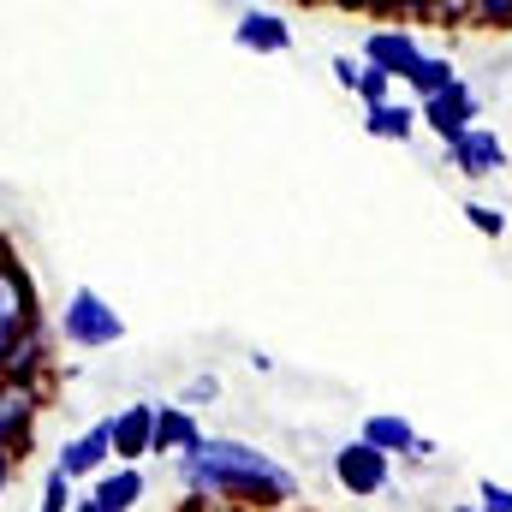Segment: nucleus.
Wrapping results in <instances>:
<instances>
[{
  "label": "nucleus",
  "instance_id": "nucleus-1",
  "mask_svg": "<svg viewBox=\"0 0 512 512\" xmlns=\"http://www.w3.org/2000/svg\"><path fill=\"white\" fill-rule=\"evenodd\" d=\"M173 477L191 507L215 512H286V501H298V477L239 435H203L185 459H173Z\"/></svg>",
  "mask_w": 512,
  "mask_h": 512
},
{
  "label": "nucleus",
  "instance_id": "nucleus-2",
  "mask_svg": "<svg viewBox=\"0 0 512 512\" xmlns=\"http://www.w3.org/2000/svg\"><path fill=\"white\" fill-rule=\"evenodd\" d=\"M54 340L72 346V352H108V346L126 340V316L96 286H72L66 292V310L54 316Z\"/></svg>",
  "mask_w": 512,
  "mask_h": 512
},
{
  "label": "nucleus",
  "instance_id": "nucleus-3",
  "mask_svg": "<svg viewBox=\"0 0 512 512\" xmlns=\"http://www.w3.org/2000/svg\"><path fill=\"white\" fill-rule=\"evenodd\" d=\"M30 328H42V310H36V286H30V274H24L12 256H0V370H6L12 346H18Z\"/></svg>",
  "mask_w": 512,
  "mask_h": 512
},
{
  "label": "nucleus",
  "instance_id": "nucleus-4",
  "mask_svg": "<svg viewBox=\"0 0 512 512\" xmlns=\"http://www.w3.org/2000/svg\"><path fill=\"white\" fill-rule=\"evenodd\" d=\"M328 471H334V483L352 501H376V495H387V483H393V459H382L370 441H340L328 453Z\"/></svg>",
  "mask_w": 512,
  "mask_h": 512
},
{
  "label": "nucleus",
  "instance_id": "nucleus-5",
  "mask_svg": "<svg viewBox=\"0 0 512 512\" xmlns=\"http://www.w3.org/2000/svg\"><path fill=\"white\" fill-rule=\"evenodd\" d=\"M417 126L435 131L441 137V149L453 143V137H465L471 126H483V96L459 78L453 90H441V96H429V102H417Z\"/></svg>",
  "mask_w": 512,
  "mask_h": 512
},
{
  "label": "nucleus",
  "instance_id": "nucleus-6",
  "mask_svg": "<svg viewBox=\"0 0 512 512\" xmlns=\"http://www.w3.org/2000/svg\"><path fill=\"white\" fill-rule=\"evenodd\" d=\"M358 60H364V66H376V72H387L393 84H405V78L417 72V60H423V42H417V30H411V24H376V30L364 36Z\"/></svg>",
  "mask_w": 512,
  "mask_h": 512
},
{
  "label": "nucleus",
  "instance_id": "nucleus-7",
  "mask_svg": "<svg viewBox=\"0 0 512 512\" xmlns=\"http://www.w3.org/2000/svg\"><path fill=\"white\" fill-rule=\"evenodd\" d=\"M447 161H453L459 179H495V173H507L512 155H507V143H501L495 126H471L465 137L447 143Z\"/></svg>",
  "mask_w": 512,
  "mask_h": 512
},
{
  "label": "nucleus",
  "instance_id": "nucleus-8",
  "mask_svg": "<svg viewBox=\"0 0 512 512\" xmlns=\"http://www.w3.org/2000/svg\"><path fill=\"white\" fill-rule=\"evenodd\" d=\"M108 435H114V459L120 465H137L155 453V399H131L108 417Z\"/></svg>",
  "mask_w": 512,
  "mask_h": 512
},
{
  "label": "nucleus",
  "instance_id": "nucleus-9",
  "mask_svg": "<svg viewBox=\"0 0 512 512\" xmlns=\"http://www.w3.org/2000/svg\"><path fill=\"white\" fill-rule=\"evenodd\" d=\"M42 411V382H18V376H0V447L18 453L30 423Z\"/></svg>",
  "mask_w": 512,
  "mask_h": 512
},
{
  "label": "nucleus",
  "instance_id": "nucleus-10",
  "mask_svg": "<svg viewBox=\"0 0 512 512\" xmlns=\"http://www.w3.org/2000/svg\"><path fill=\"white\" fill-rule=\"evenodd\" d=\"M358 441H370L382 459H429V453H435V447L417 435V423H411V417H399V411H370Z\"/></svg>",
  "mask_w": 512,
  "mask_h": 512
},
{
  "label": "nucleus",
  "instance_id": "nucleus-11",
  "mask_svg": "<svg viewBox=\"0 0 512 512\" xmlns=\"http://www.w3.org/2000/svg\"><path fill=\"white\" fill-rule=\"evenodd\" d=\"M108 459H114V435H108V417H102V423H90L84 435H72V441L60 447L54 471H66L72 483H78V477H90V483H96V477L108 471Z\"/></svg>",
  "mask_w": 512,
  "mask_h": 512
},
{
  "label": "nucleus",
  "instance_id": "nucleus-12",
  "mask_svg": "<svg viewBox=\"0 0 512 512\" xmlns=\"http://www.w3.org/2000/svg\"><path fill=\"white\" fill-rule=\"evenodd\" d=\"M233 42H239L245 54H286V48H292V24H286V12H274V6H245L239 24H233Z\"/></svg>",
  "mask_w": 512,
  "mask_h": 512
},
{
  "label": "nucleus",
  "instance_id": "nucleus-13",
  "mask_svg": "<svg viewBox=\"0 0 512 512\" xmlns=\"http://www.w3.org/2000/svg\"><path fill=\"white\" fill-rule=\"evenodd\" d=\"M143 495H149V483H143V471H137V465H108V471L90 483L84 507H90V512H131Z\"/></svg>",
  "mask_w": 512,
  "mask_h": 512
},
{
  "label": "nucleus",
  "instance_id": "nucleus-14",
  "mask_svg": "<svg viewBox=\"0 0 512 512\" xmlns=\"http://www.w3.org/2000/svg\"><path fill=\"white\" fill-rule=\"evenodd\" d=\"M197 441H203L197 411H185L179 399H173V405H155V453H161V459H185Z\"/></svg>",
  "mask_w": 512,
  "mask_h": 512
},
{
  "label": "nucleus",
  "instance_id": "nucleus-15",
  "mask_svg": "<svg viewBox=\"0 0 512 512\" xmlns=\"http://www.w3.org/2000/svg\"><path fill=\"white\" fill-rule=\"evenodd\" d=\"M364 131H370V137H382V143H411V137H417V102H399V96H393V102H382V108H364Z\"/></svg>",
  "mask_w": 512,
  "mask_h": 512
},
{
  "label": "nucleus",
  "instance_id": "nucleus-16",
  "mask_svg": "<svg viewBox=\"0 0 512 512\" xmlns=\"http://www.w3.org/2000/svg\"><path fill=\"white\" fill-rule=\"evenodd\" d=\"M453 84H459V66H453V54H423V60H417V72L405 78L411 102H429V96H441V90H453Z\"/></svg>",
  "mask_w": 512,
  "mask_h": 512
},
{
  "label": "nucleus",
  "instance_id": "nucleus-17",
  "mask_svg": "<svg viewBox=\"0 0 512 512\" xmlns=\"http://www.w3.org/2000/svg\"><path fill=\"white\" fill-rule=\"evenodd\" d=\"M465 221H471L483 239H507V209H501V203H483V197H471V203H465Z\"/></svg>",
  "mask_w": 512,
  "mask_h": 512
},
{
  "label": "nucleus",
  "instance_id": "nucleus-18",
  "mask_svg": "<svg viewBox=\"0 0 512 512\" xmlns=\"http://www.w3.org/2000/svg\"><path fill=\"white\" fill-rule=\"evenodd\" d=\"M78 495H72V477L66 471H48L42 477V495H36V512H72Z\"/></svg>",
  "mask_w": 512,
  "mask_h": 512
},
{
  "label": "nucleus",
  "instance_id": "nucleus-19",
  "mask_svg": "<svg viewBox=\"0 0 512 512\" xmlns=\"http://www.w3.org/2000/svg\"><path fill=\"white\" fill-rule=\"evenodd\" d=\"M358 102H364V108H382V102H393V78H387V72H376V66H364V78H358Z\"/></svg>",
  "mask_w": 512,
  "mask_h": 512
},
{
  "label": "nucleus",
  "instance_id": "nucleus-20",
  "mask_svg": "<svg viewBox=\"0 0 512 512\" xmlns=\"http://www.w3.org/2000/svg\"><path fill=\"white\" fill-rule=\"evenodd\" d=\"M215 399H221V376H191V382H185V393H179V405H185V411L215 405Z\"/></svg>",
  "mask_w": 512,
  "mask_h": 512
},
{
  "label": "nucleus",
  "instance_id": "nucleus-21",
  "mask_svg": "<svg viewBox=\"0 0 512 512\" xmlns=\"http://www.w3.org/2000/svg\"><path fill=\"white\" fill-rule=\"evenodd\" d=\"M328 72H334V84H340V90H352V96H358V78H364V60H358V54H334V60H328Z\"/></svg>",
  "mask_w": 512,
  "mask_h": 512
},
{
  "label": "nucleus",
  "instance_id": "nucleus-22",
  "mask_svg": "<svg viewBox=\"0 0 512 512\" xmlns=\"http://www.w3.org/2000/svg\"><path fill=\"white\" fill-rule=\"evenodd\" d=\"M477 507L483 512H512V489L495 483V477H483V483H477Z\"/></svg>",
  "mask_w": 512,
  "mask_h": 512
},
{
  "label": "nucleus",
  "instance_id": "nucleus-23",
  "mask_svg": "<svg viewBox=\"0 0 512 512\" xmlns=\"http://www.w3.org/2000/svg\"><path fill=\"white\" fill-rule=\"evenodd\" d=\"M471 18L477 24H495V30H512V0H477Z\"/></svg>",
  "mask_w": 512,
  "mask_h": 512
},
{
  "label": "nucleus",
  "instance_id": "nucleus-24",
  "mask_svg": "<svg viewBox=\"0 0 512 512\" xmlns=\"http://www.w3.org/2000/svg\"><path fill=\"white\" fill-rule=\"evenodd\" d=\"M453 512H483V507H477V501H459V507H453Z\"/></svg>",
  "mask_w": 512,
  "mask_h": 512
},
{
  "label": "nucleus",
  "instance_id": "nucleus-25",
  "mask_svg": "<svg viewBox=\"0 0 512 512\" xmlns=\"http://www.w3.org/2000/svg\"><path fill=\"white\" fill-rule=\"evenodd\" d=\"M72 512H90V507H84V501H78V507H72Z\"/></svg>",
  "mask_w": 512,
  "mask_h": 512
},
{
  "label": "nucleus",
  "instance_id": "nucleus-26",
  "mask_svg": "<svg viewBox=\"0 0 512 512\" xmlns=\"http://www.w3.org/2000/svg\"><path fill=\"white\" fill-rule=\"evenodd\" d=\"M0 256H6V245H0Z\"/></svg>",
  "mask_w": 512,
  "mask_h": 512
}]
</instances>
